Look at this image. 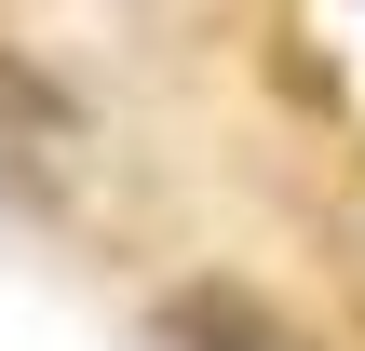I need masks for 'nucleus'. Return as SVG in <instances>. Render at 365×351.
Wrapping results in <instances>:
<instances>
[{
  "mask_svg": "<svg viewBox=\"0 0 365 351\" xmlns=\"http://www.w3.org/2000/svg\"><path fill=\"white\" fill-rule=\"evenodd\" d=\"M163 351H312V338L271 325L244 284H190V298H163Z\"/></svg>",
  "mask_w": 365,
  "mask_h": 351,
  "instance_id": "1",
  "label": "nucleus"
}]
</instances>
